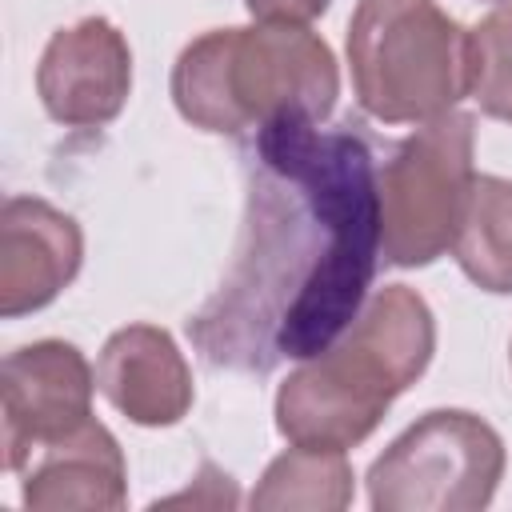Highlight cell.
I'll list each match as a JSON object with an SVG mask.
<instances>
[{
  "label": "cell",
  "mask_w": 512,
  "mask_h": 512,
  "mask_svg": "<svg viewBox=\"0 0 512 512\" xmlns=\"http://www.w3.org/2000/svg\"><path fill=\"white\" fill-rule=\"evenodd\" d=\"M380 264V192L368 140L280 116L256 128L244 228L220 292L188 320L196 352L272 372L332 348L360 316Z\"/></svg>",
  "instance_id": "6da1fadb"
},
{
  "label": "cell",
  "mask_w": 512,
  "mask_h": 512,
  "mask_svg": "<svg viewBox=\"0 0 512 512\" xmlns=\"http://www.w3.org/2000/svg\"><path fill=\"white\" fill-rule=\"evenodd\" d=\"M436 352L428 300L408 284H384L348 332L300 360L276 392V432L288 444L348 452L364 444L392 400L408 392Z\"/></svg>",
  "instance_id": "7a4b0ae2"
},
{
  "label": "cell",
  "mask_w": 512,
  "mask_h": 512,
  "mask_svg": "<svg viewBox=\"0 0 512 512\" xmlns=\"http://www.w3.org/2000/svg\"><path fill=\"white\" fill-rule=\"evenodd\" d=\"M336 96V56L308 24L212 28L172 64V104L204 132H256L280 116L324 124Z\"/></svg>",
  "instance_id": "3957f363"
},
{
  "label": "cell",
  "mask_w": 512,
  "mask_h": 512,
  "mask_svg": "<svg viewBox=\"0 0 512 512\" xmlns=\"http://www.w3.org/2000/svg\"><path fill=\"white\" fill-rule=\"evenodd\" d=\"M356 104L380 124H424L468 96V32L436 0H360L348 20Z\"/></svg>",
  "instance_id": "277c9868"
},
{
  "label": "cell",
  "mask_w": 512,
  "mask_h": 512,
  "mask_svg": "<svg viewBox=\"0 0 512 512\" xmlns=\"http://www.w3.org/2000/svg\"><path fill=\"white\" fill-rule=\"evenodd\" d=\"M476 120L468 112H444L404 136L384 168H376L380 192V260L392 268H428L440 260L460 228V212L472 172Z\"/></svg>",
  "instance_id": "5b68a950"
},
{
  "label": "cell",
  "mask_w": 512,
  "mask_h": 512,
  "mask_svg": "<svg viewBox=\"0 0 512 512\" xmlns=\"http://www.w3.org/2000/svg\"><path fill=\"white\" fill-rule=\"evenodd\" d=\"M500 432L464 408H432L368 468L376 512H480L504 476Z\"/></svg>",
  "instance_id": "8992f818"
},
{
  "label": "cell",
  "mask_w": 512,
  "mask_h": 512,
  "mask_svg": "<svg viewBox=\"0 0 512 512\" xmlns=\"http://www.w3.org/2000/svg\"><path fill=\"white\" fill-rule=\"evenodd\" d=\"M96 372L68 340H36L4 356L0 416L4 468L20 472L44 444H56L92 420Z\"/></svg>",
  "instance_id": "52a82bcc"
},
{
  "label": "cell",
  "mask_w": 512,
  "mask_h": 512,
  "mask_svg": "<svg viewBox=\"0 0 512 512\" xmlns=\"http://www.w3.org/2000/svg\"><path fill=\"white\" fill-rule=\"evenodd\" d=\"M44 112L64 128H104L132 92V48L104 16L56 28L36 64Z\"/></svg>",
  "instance_id": "ba28073f"
},
{
  "label": "cell",
  "mask_w": 512,
  "mask_h": 512,
  "mask_svg": "<svg viewBox=\"0 0 512 512\" xmlns=\"http://www.w3.org/2000/svg\"><path fill=\"white\" fill-rule=\"evenodd\" d=\"M84 264L80 224L40 196H8L0 212V316L48 308Z\"/></svg>",
  "instance_id": "9c48e42d"
},
{
  "label": "cell",
  "mask_w": 512,
  "mask_h": 512,
  "mask_svg": "<svg viewBox=\"0 0 512 512\" xmlns=\"http://www.w3.org/2000/svg\"><path fill=\"white\" fill-rule=\"evenodd\" d=\"M96 388L140 428L180 424L192 408L188 360L156 324H128L108 336L96 364Z\"/></svg>",
  "instance_id": "30bf717a"
},
{
  "label": "cell",
  "mask_w": 512,
  "mask_h": 512,
  "mask_svg": "<svg viewBox=\"0 0 512 512\" xmlns=\"http://www.w3.org/2000/svg\"><path fill=\"white\" fill-rule=\"evenodd\" d=\"M20 476V500L32 512H116L128 504V464L116 436L100 420H88L56 444H44L20 468Z\"/></svg>",
  "instance_id": "8fae6325"
},
{
  "label": "cell",
  "mask_w": 512,
  "mask_h": 512,
  "mask_svg": "<svg viewBox=\"0 0 512 512\" xmlns=\"http://www.w3.org/2000/svg\"><path fill=\"white\" fill-rule=\"evenodd\" d=\"M452 256L476 288L492 296H512V180H472L452 240Z\"/></svg>",
  "instance_id": "7c38bea8"
},
{
  "label": "cell",
  "mask_w": 512,
  "mask_h": 512,
  "mask_svg": "<svg viewBox=\"0 0 512 512\" xmlns=\"http://www.w3.org/2000/svg\"><path fill=\"white\" fill-rule=\"evenodd\" d=\"M348 504H352V468L344 452L332 448L292 444L264 468L260 484L252 488V508L264 512H280V508L340 512Z\"/></svg>",
  "instance_id": "4fadbf2b"
},
{
  "label": "cell",
  "mask_w": 512,
  "mask_h": 512,
  "mask_svg": "<svg viewBox=\"0 0 512 512\" xmlns=\"http://www.w3.org/2000/svg\"><path fill=\"white\" fill-rule=\"evenodd\" d=\"M468 96L484 116L512 124V8L488 12L468 32Z\"/></svg>",
  "instance_id": "5bb4252c"
},
{
  "label": "cell",
  "mask_w": 512,
  "mask_h": 512,
  "mask_svg": "<svg viewBox=\"0 0 512 512\" xmlns=\"http://www.w3.org/2000/svg\"><path fill=\"white\" fill-rule=\"evenodd\" d=\"M256 24H312L332 0H244Z\"/></svg>",
  "instance_id": "9a60e30c"
}]
</instances>
